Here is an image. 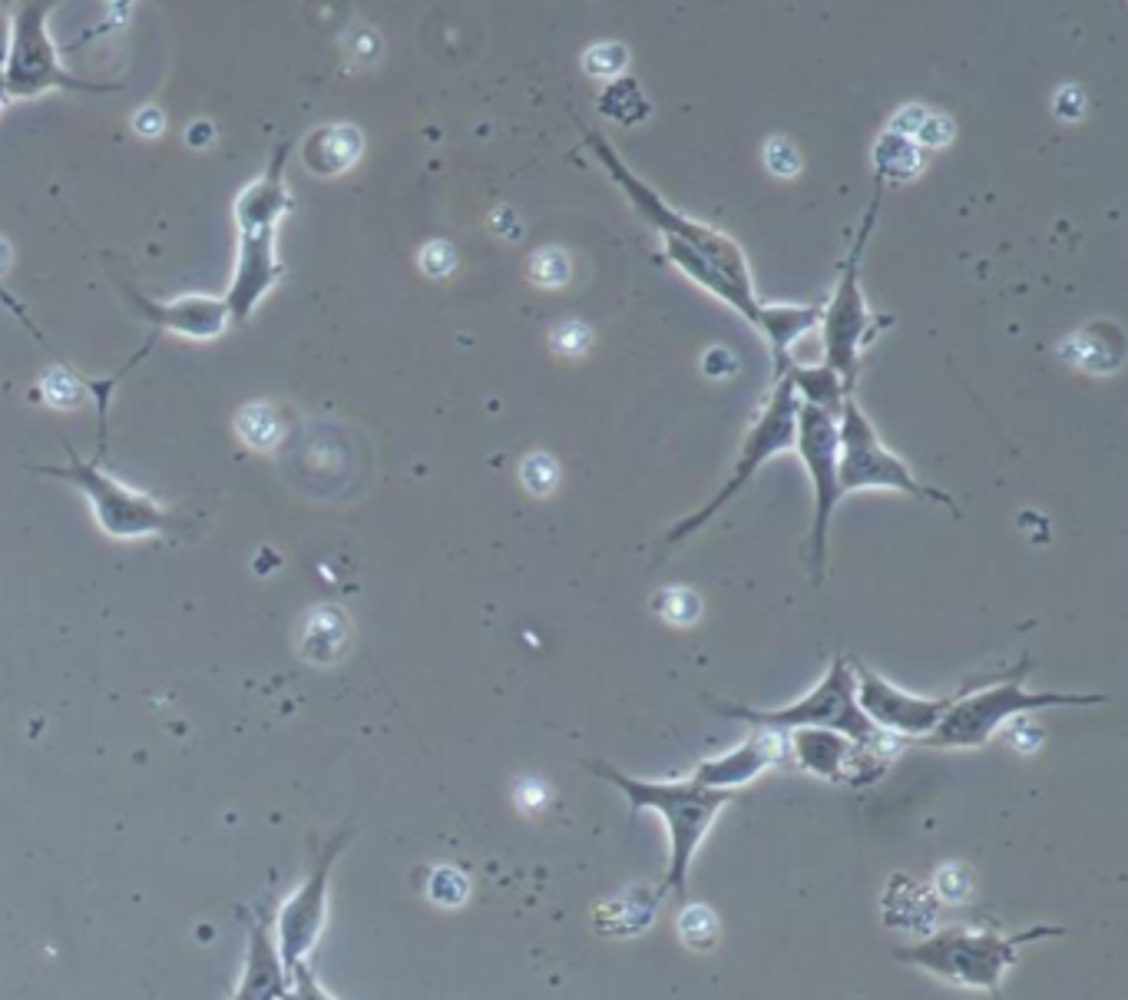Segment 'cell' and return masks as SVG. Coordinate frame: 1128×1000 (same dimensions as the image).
Wrapping results in <instances>:
<instances>
[{
  "instance_id": "cell-22",
  "label": "cell",
  "mask_w": 1128,
  "mask_h": 1000,
  "mask_svg": "<svg viewBox=\"0 0 1128 1000\" xmlns=\"http://www.w3.org/2000/svg\"><path fill=\"white\" fill-rule=\"evenodd\" d=\"M891 130L906 136V140H913L920 150H936V146L953 140V120L943 116V113H933V110H926L920 103L916 106H903L901 113L894 116Z\"/></svg>"
},
{
  "instance_id": "cell-32",
  "label": "cell",
  "mask_w": 1128,
  "mask_h": 1000,
  "mask_svg": "<svg viewBox=\"0 0 1128 1000\" xmlns=\"http://www.w3.org/2000/svg\"><path fill=\"white\" fill-rule=\"evenodd\" d=\"M765 166H768V173L778 176V180H794V176L801 173V156H798V150H794L791 140L775 136V140L765 143Z\"/></svg>"
},
{
  "instance_id": "cell-37",
  "label": "cell",
  "mask_w": 1128,
  "mask_h": 1000,
  "mask_svg": "<svg viewBox=\"0 0 1128 1000\" xmlns=\"http://www.w3.org/2000/svg\"><path fill=\"white\" fill-rule=\"evenodd\" d=\"M7 53H10V17L0 10V76H3V63H7Z\"/></svg>"
},
{
  "instance_id": "cell-33",
  "label": "cell",
  "mask_w": 1128,
  "mask_h": 1000,
  "mask_svg": "<svg viewBox=\"0 0 1128 1000\" xmlns=\"http://www.w3.org/2000/svg\"><path fill=\"white\" fill-rule=\"evenodd\" d=\"M629 63V53L626 47L619 43H599V47H589L586 57H583V67L593 73V76H619Z\"/></svg>"
},
{
  "instance_id": "cell-39",
  "label": "cell",
  "mask_w": 1128,
  "mask_h": 1000,
  "mask_svg": "<svg viewBox=\"0 0 1128 1000\" xmlns=\"http://www.w3.org/2000/svg\"><path fill=\"white\" fill-rule=\"evenodd\" d=\"M0 265H7V246L0 243Z\"/></svg>"
},
{
  "instance_id": "cell-4",
  "label": "cell",
  "mask_w": 1128,
  "mask_h": 1000,
  "mask_svg": "<svg viewBox=\"0 0 1128 1000\" xmlns=\"http://www.w3.org/2000/svg\"><path fill=\"white\" fill-rule=\"evenodd\" d=\"M881 213V186L868 206V216L851 243V249L844 255L841 268H838V285L834 295L821 305V345H824V361L848 391L858 388L861 378V365H864V351L874 345V338L881 335V328L894 325L891 315H878L868 308L864 298V285H861V265H864V252L871 243L874 223Z\"/></svg>"
},
{
  "instance_id": "cell-38",
  "label": "cell",
  "mask_w": 1128,
  "mask_h": 1000,
  "mask_svg": "<svg viewBox=\"0 0 1128 1000\" xmlns=\"http://www.w3.org/2000/svg\"><path fill=\"white\" fill-rule=\"evenodd\" d=\"M10 100H7V93H3V86H0V113H3V106H7Z\"/></svg>"
},
{
  "instance_id": "cell-1",
  "label": "cell",
  "mask_w": 1128,
  "mask_h": 1000,
  "mask_svg": "<svg viewBox=\"0 0 1128 1000\" xmlns=\"http://www.w3.org/2000/svg\"><path fill=\"white\" fill-rule=\"evenodd\" d=\"M583 765L596 778L616 785L626 795L633 818H639L643 812H656L663 818L666 838H669V865H666V878H663L656 898L685 895L695 855L705 845L708 831L715 828L718 815L735 802V792L701 788L688 775H681V778H639V775L619 772L616 765L596 762V758H589Z\"/></svg>"
},
{
  "instance_id": "cell-8",
  "label": "cell",
  "mask_w": 1128,
  "mask_h": 1000,
  "mask_svg": "<svg viewBox=\"0 0 1128 1000\" xmlns=\"http://www.w3.org/2000/svg\"><path fill=\"white\" fill-rule=\"evenodd\" d=\"M838 481H841V494H854V491H901L906 498L926 500V503H940L950 507L953 513H960V507L953 498L933 484H923L916 478V471H910V465L901 455H894L878 428L871 425V418L864 415L858 395H848L838 415Z\"/></svg>"
},
{
  "instance_id": "cell-28",
  "label": "cell",
  "mask_w": 1128,
  "mask_h": 1000,
  "mask_svg": "<svg viewBox=\"0 0 1128 1000\" xmlns=\"http://www.w3.org/2000/svg\"><path fill=\"white\" fill-rule=\"evenodd\" d=\"M653 606L673 626H691L701 616V600L691 590H681V586H669V590L656 593Z\"/></svg>"
},
{
  "instance_id": "cell-20",
  "label": "cell",
  "mask_w": 1128,
  "mask_h": 1000,
  "mask_svg": "<svg viewBox=\"0 0 1128 1000\" xmlns=\"http://www.w3.org/2000/svg\"><path fill=\"white\" fill-rule=\"evenodd\" d=\"M285 968L278 958V948L268 938V925L258 921L252 925V938H248V965H245V978L235 1000H285Z\"/></svg>"
},
{
  "instance_id": "cell-6",
  "label": "cell",
  "mask_w": 1128,
  "mask_h": 1000,
  "mask_svg": "<svg viewBox=\"0 0 1128 1000\" xmlns=\"http://www.w3.org/2000/svg\"><path fill=\"white\" fill-rule=\"evenodd\" d=\"M586 146L593 153V160L606 170V176L613 180V186L623 190V196L633 203V210L663 236V239H676L681 246H688L691 252L705 255L708 262H715L728 278H735L741 288H755V275H751V265H748V255L745 249L725 236L721 229L715 226H705L701 220H691L685 213H678L673 203H666L646 180H639L626 160L619 156V150L596 130H586Z\"/></svg>"
},
{
  "instance_id": "cell-2",
  "label": "cell",
  "mask_w": 1128,
  "mask_h": 1000,
  "mask_svg": "<svg viewBox=\"0 0 1128 1000\" xmlns=\"http://www.w3.org/2000/svg\"><path fill=\"white\" fill-rule=\"evenodd\" d=\"M1033 663L1023 660L1013 670H1003L989 680H970L940 726L923 736L916 746L926 749H983L996 733L1013 720H1023L1036 710H1066V706H1099L1103 693H1036L1026 686Z\"/></svg>"
},
{
  "instance_id": "cell-3",
  "label": "cell",
  "mask_w": 1128,
  "mask_h": 1000,
  "mask_svg": "<svg viewBox=\"0 0 1128 1000\" xmlns=\"http://www.w3.org/2000/svg\"><path fill=\"white\" fill-rule=\"evenodd\" d=\"M1059 925H1036L1016 935H1003L993 928H966V925H950L940 928L916 945L898 948L894 958L903 965H913L943 984L963 988V991H983V994H999L1006 975L1016 968L1019 955L1026 945H1036L1043 938H1059Z\"/></svg>"
},
{
  "instance_id": "cell-34",
  "label": "cell",
  "mask_w": 1128,
  "mask_h": 1000,
  "mask_svg": "<svg viewBox=\"0 0 1128 1000\" xmlns=\"http://www.w3.org/2000/svg\"><path fill=\"white\" fill-rule=\"evenodd\" d=\"M589 345H593V335H589V328H583V325H573V322H566V325H560L556 331H553V348L560 351V355H583V351H589Z\"/></svg>"
},
{
  "instance_id": "cell-5",
  "label": "cell",
  "mask_w": 1128,
  "mask_h": 1000,
  "mask_svg": "<svg viewBox=\"0 0 1128 1000\" xmlns=\"http://www.w3.org/2000/svg\"><path fill=\"white\" fill-rule=\"evenodd\" d=\"M715 710L728 720L751 723L755 729L768 733H794V729H828L841 733L861 746H901L891 736H884L858 706V683L851 656H834L821 683L804 693L801 700L781 706V710H755L738 703H715Z\"/></svg>"
},
{
  "instance_id": "cell-10",
  "label": "cell",
  "mask_w": 1128,
  "mask_h": 1000,
  "mask_svg": "<svg viewBox=\"0 0 1128 1000\" xmlns=\"http://www.w3.org/2000/svg\"><path fill=\"white\" fill-rule=\"evenodd\" d=\"M794 418H798V395H794L788 375H781V378H775L765 408H761L758 418L751 421V428H748V435H745V441H741V448H738V458H735V468H731L728 481L721 484V491L708 500V503H701L695 513L681 517L678 523L669 527V533H666V540H663V553H669L676 543L688 540L691 533H698L715 513H721L731 500L738 498V494L755 481V475H758L771 458H778V455H785V451L794 448Z\"/></svg>"
},
{
  "instance_id": "cell-9",
  "label": "cell",
  "mask_w": 1128,
  "mask_h": 1000,
  "mask_svg": "<svg viewBox=\"0 0 1128 1000\" xmlns=\"http://www.w3.org/2000/svg\"><path fill=\"white\" fill-rule=\"evenodd\" d=\"M50 13L53 3L27 0L10 17V53L3 63L0 86L7 100H37L50 90H73V93H116L123 83H100L70 73L60 63L57 40L50 37Z\"/></svg>"
},
{
  "instance_id": "cell-16",
  "label": "cell",
  "mask_w": 1128,
  "mask_h": 1000,
  "mask_svg": "<svg viewBox=\"0 0 1128 1000\" xmlns=\"http://www.w3.org/2000/svg\"><path fill=\"white\" fill-rule=\"evenodd\" d=\"M130 305L156 325V331H170L189 341H216L228 328L226 298L216 295H176V298H150L136 292L130 282H120Z\"/></svg>"
},
{
  "instance_id": "cell-30",
  "label": "cell",
  "mask_w": 1128,
  "mask_h": 1000,
  "mask_svg": "<svg viewBox=\"0 0 1128 1000\" xmlns=\"http://www.w3.org/2000/svg\"><path fill=\"white\" fill-rule=\"evenodd\" d=\"M570 272H573V265H570L566 252L540 249L533 252V258H530V278H533L536 285L560 288V285L570 282Z\"/></svg>"
},
{
  "instance_id": "cell-13",
  "label": "cell",
  "mask_w": 1128,
  "mask_h": 1000,
  "mask_svg": "<svg viewBox=\"0 0 1128 1000\" xmlns=\"http://www.w3.org/2000/svg\"><path fill=\"white\" fill-rule=\"evenodd\" d=\"M851 666H854L861 713L894 743H903V739L920 743L923 736H930L963 693V690H956L950 696H916V693H906L901 686H894L891 680H884L881 673H874L871 666H864L858 660H851Z\"/></svg>"
},
{
  "instance_id": "cell-21",
  "label": "cell",
  "mask_w": 1128,
  "mask_h": 1000,
  "mask_svg": "<svg viewBox=\"0 0 1128 1000\" xmlns=\"http://www.w3.org/2000/svg\"><path fill=\"white\" fill-rule=\"evenodd\" d=\"M785 375H788V381H791V388L798 395V405L821 408V411H828L834 418L841 415L844 398L854 395V391L844 388V381L828 365H791Z\"/></svg>"
},
{
  "instance_id": "cell-36",
  "label": "cell",
  "mask_w": 1128,
  "mask_h": 1000,
  "mask_svg": "<svg viewBox=\"0 0 1128 1000\" xmlns=\"http://www.w3.org/2000/svg\"><path fill=\"white\" fill-rule=\"evenodd\" d=\"M0 305H3V308H7V312H10V315H13V318L20 322V325H23V328H30V331H33V338H37L40 345H47L43 331H40V328H37V322L30 318V312L23 308V302H20L17 295H10V292H7L3 285H0Z\"/></svg>"
},
{
  "instance_id": "cell-17",
  "label": "cell",
  "mask_w": 1128,
  "mask_h": 1000,
  "mask_svg": "<svg viewBox=\"0 0 1128 1000\" xmlns=\"http://www.w3.org/2000/svg\"><path fill=\"white\" fill-rule=\"evenodd\" d=\"M781 762H785V736L781 733H768V729H755L735 749L721 752L715 758L695 762L688 778L695 785H701V788L735 792L738 795L741 788H748L751 782H758L765 772H771Z\"/></svg>"
},
{
  "instance_id": "cell-11",
  "label": "cell",
  "mask_w": 1128,
  "mask_h": 1000,
  "mask_svg": "<svg viewBox=\"0 0 1128 1000\" xmlns=\"http://www.w3.org/2000/svg\"><path fill=\"white\" fill-rule=\"evenodd\" d=\"M794 451L801 455L811 488H814V517H811V533H808V573L814 583L824 580L828 573V533L831 520L838 513V503L844 500L841 481H838V418L798 405L794 418Z\"/></svg>"
},
{
  "instance_id": "cell-29",
  "label": "cell",
  "mask_w": 1128,
  "mask_h": 1000,
  "mask_svg": "<svg viewBox=\"0 0 1128 1000\" xmlns=\"http://www.w3.org/2000/svg\"><path fill=\"white\" fill-rule=\"evenodd\" d=\"M428 895L434 905H444V908H460L470 895V881L463 871L457 868H434L431 871V881H428Z\"/></svg>"
},
{
  "instance_id": "cell-25",
  "label": "cell",
  "mask_w": 1128,
  "mask_h": 1000,
  "mask_svg": "<svg viewBox=\"0 0 1128 1000\" xmlns=\"http://www.w3.org/2000/svg\"><path fill=\"white\" fill-rule=\"evenodd\" d=\"M599 106H603V113H606L609 120L626 123V126H633V123H639V120H646V116L653 113L649 100L643 96V90H639V83H636L633 76H616V80L606 86Z\"/></svg>"
},
{
  "instance_id": "cell-26",
  "label": "cell",
  "mask_w": 1128,
  "mask_h": 1000,
  "mask_svg": "<svg viewBox=\"0 0 1128 1000\" xmlns=\"http://www.w3.org/2000/svg\"><path fill=\"white\" fill-rule=\"evenodd\" d=\"M718 918L708 905H685L678 915V938L685 941V948L691 951H715L718 945Z\"/></svg>"
},
{
  "instance_id": "cell-35",
  "label": "cell",
  "mask_w": 1128,
  "mask_h": 1000,
  "mask_svg": "<svg viewBox=\"0 0 1128 1000\" xmlns=\"http://www.w3.org/2000/svg\"><path fill=\"white\" fill-rule=\"evenodd\" d=\"M291 978H295V991L288 994L285 1000H331L321 988H318V981L311 978V971L301 965V968H295L291 971Z\"/></svg>"
},
{
  "instance_id": "cell-12",
  "label": "cell",
  "mask_w": 1128,
  "mask_h": 1000,
  "mask_svg": "<svg viewBox=\"0 0 1128 1000\" xmlns=\"http://www.w3.org/2000/svg\"><path fill=\"white\" fill-rule=\"evenodd\" d=\"M781 736H785V762L791 768L834 782V785H848V788H864L878 782L898 755V746H861L828 729H794Z\"/></svg>"
},
{
  "instance_id": "cell-18",
  "label": "cell",
  "mask_w": 1128,
  "mask_h": 1000,
  "mask_svg": "<svg viewBox=\"0 0 1128 1000\" xmlns=\"http://www.w3.org/2000/svg\"><path fill=\"white\" fill-rule=\"evenodd\" d=\"M361 146H365L361 133L348 123L318 126L301 143V163H305L308 173H315L321 180H335L358 163Z\"/></svg>"
},
{
  "instance_id": "cell-7",
  "label": "cell",
  "mask_w": 1128,
  "mask_h": 1000,
  "mask_svg": "<svg viewBox=\"0 0 1128 1000\" xmlns=\"http://www.w3.org/2000/svg\"><path fill=\"white\" fill-rule=\"evenodd\" d=\"M30 471L57 478L63 484H73L90 503L96 527L113 540L170 537V533L189 530V517L163 507L146 491H136V488L116 481L100 461H83L70 445H66V465H40V468H30Z\"/></svg>"
},
{
  "instance_id": "cell-27",
  "label": "cell",
  "mask_w": 1128,
  "mask_h": 1000,
  "mask_svg": "<svg viewBox=\"0 0 1128 1000\" xmlns=\"http://www.w3.org/2000/svg\"><path fill=\"white\" fill-rule=\"evenodd\" d=\"M40 391H43L47 405H53V408H76V405L86 398V391H83V375H76V371L66 368V365L50 368V371L40 378Z\"/></svg>"
},
{
  "instance_id": "cell-14",
  "label": "cell",
  "mask_w": 1128,
  "mask_h": 1000,
  "mask_svg": "<svg viewBox=\"0 0 1128 1000\" xmlns=\"http://www.w3.org/2000/svg\"><path fill=\"white\" fill-rule=\"evenodd\" d=\"M348 835H338L321 861L315 865V875L295 891V898H288V905L278 915V958L285 975H291L295 968H301L308 961V955L315 951L321 928H325V901H328V878H331V865L338 858V851L345 848Z\"/></svg>"
},
{
  "instance_id": "cell-31",
  "label": "cell",
  "mask_w": 1128,
  "mask_h": 1000,
  "mask_svg": "<svg viewBox=\"0 0 1128 1000\" xmlns=\"http://www.w3.org/2000/svg\"><path fill=\"white\" fill-rule=\"evenodd\" d=\"M520 478H523V488L533 498H546V494H553V488L560 481V468L550 455H530L520 468Z\"/></svg>"
},
{
  "instance_id": "cell-19",
  "label": "cell",
  "mask_w": 1128,
  "mask_h": 1000,
  "mask_svg": "<svg viewBox=\"0 0 1128 1000\" xmlns=\"http://www.w3.org/2000/svg\"><path fill=\"white\" fill-rule=\"evenodd\" d=\"M821 305H768L765 302V315H761V338L771 348L775 358V378H781L794 361H791V348L801 341V335H808L818 322H821Z\"/></svg>"
},
{
  "instance_id": "cell-24",
  "label": "cell",
  "mask_w": 1128,
  "mask_h": 1000,
  "mask_svg": "<svg viewBox=\"0 0 1128 1000\" xmlns=\"http://www.w3.org/2000/svg\"><path fill=\"white\" fill-rule=\"evenodd\" d=\"M1063 355H1069V361H1073L1076 368H1086V371H1093V375L1116 371V368L1122 365V355H1126V348H1122V331H1116L1112 338H1106V341L1099 345V341L1093 338V331L1086 328V331H1079V335L1069 338V345L1063 348Z\"/></svg>"
},
{
  "instance_id": "cell-23",
  "label": "cell",
  "mask_w": 1128,
  "mask_h": 1000,
  "mask_svg": "<svg viewBox=\"0 0 1128 1000\" xmlns=\"http://www.w3.org/2000/svg\"><path fill=\"white\" fill-rule=\"evenodd\" d=\"M874 166H878V186L884 180H910L923 166V150L913 140L888 130V133H881V140L874 146Z\"/></svg>"
},
{
  "instance_id": "cell-15",
  "label": "cell",
  "mask_w": 1128,
  "mask_h": 1000,
  "mask_svg": "<svg viewBox=\"0 0 1128 1000\" xmlns=\"http://www.w3.org/2000/svg\"><path fill=\"white\" fill-rule=\"evenodd\" d=\"M238 249L235 268L226 288V308L232 322H248L265 295L278 285L285 265L278 258V229L275 226H235Z\"/></svg>"
}]
</instances>
